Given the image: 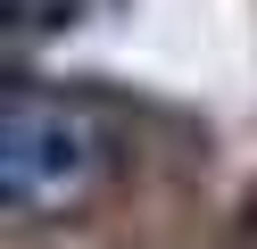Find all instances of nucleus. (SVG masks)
I'll return each mask as SVG.
<instances>
[{
  "label": "nucleus",
  "instance_id": "1",
  "mask_svg": "<svg viewBox=\"0 0 257 249\" xmlns=\"http://www.w3.org/2000/svg\"><path fill=\"white\" fill-rule=\"evenodd\" d=\"M108 116L75 92H50V83H9L0 100V183H9V208L17 216H67L83 208L108 183Z\"/></svg>",
  "mask_w": 257,
  "mask_h": 249
},
{
  "label": "nucleus",
  "instance_id": "2",
  "mask_svg": "<svg viewBox=\"0 0 257 249\" xmlns=\"http://www.w3.org/2000/svg\"><path fill=\"white\" fill-rule=\"evenodd\" d=\"M0 9H9V42H34V33H58V25H67V17L75 9H83V0H0Z\"/></svg>",
  "mask_w": 257,
  "mask_h": 249
}]
</instances>
